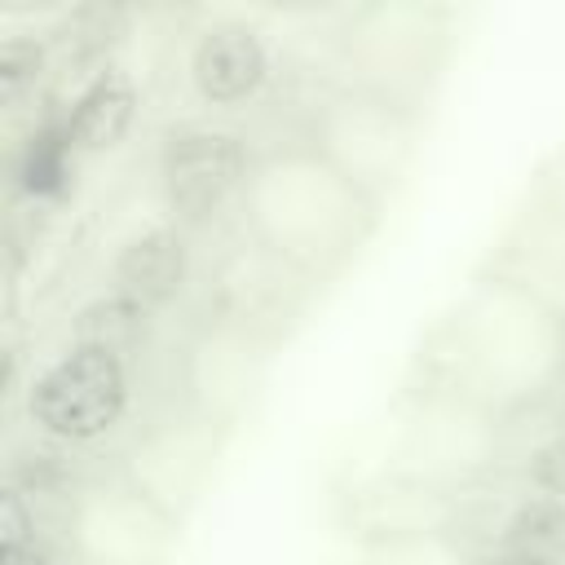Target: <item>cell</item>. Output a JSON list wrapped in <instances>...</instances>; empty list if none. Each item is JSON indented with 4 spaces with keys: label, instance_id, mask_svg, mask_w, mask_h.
Listing matches in <instances>:
<instances>
[{
    "label": "cell",
    "instance_id": "obj_19",
    "mask_svg": "<svg viewBox=\"0 0 565 565\" xmlns=\"http://www.w3.org/2000/svg\"><path fill=\"white\" fill-rule=\"evenodd\" d=\"M75 150L62 132V115L40 124L26 146H22V159H18V185L31 194V199H57L66 194L71 185V172H75Z\"/></svg>",
    "mask_w": 565,
    "mask_h": 565
},
{
    "label": "cell",
    "instance_id": "obj_9",
    "mask_svg": "<svg viewBox=\"0 0 565 565\" xmlns=\"http://www.w3.org/2000/svg\"><path fill=\"white\" fill-rule=\"evenodd\" d=\"M256 159L247 154L238 132L207 128V124H181L159 146V199L172 225L185 234L216 221L234 199H243L247 177Z\"/></svg>",
    "mask_w": 565,
    "mask_h": 565
},
{
    "label": "cell",
    "instance_id": "obj_7",
    "mask_svg": "<svg viewBox=\"0 0 565 565\" xmlns=\"http://www.w3.org/2000/svg\"><path fill=\"white\" fill-rule=\"evenodd\" d=\"M177 530L181 525L124 477L71 486L57 516V539L79 565H168Z\"/></svg>",
    "mask_w": 565,
    "mask_h": 565
},
{
    "label": "cell",
    "instance_id": "obj_8",
    "mask_svg": "<svg viewBox=\"0 0 565 565\" xmlns=\"http://www.w3.org/2000/svg\"><path fill=\"white\" fill-rule=\"evenodd\" d=\"M132 402L128 358L93 344L62 349L26 388L31 424L66 446H88L119 428Z\"/></svg>",
    "mask_w": 565,
    "mask_h": 565
},
{
    "label": "cell",
    "instance_id": "obj_21",
    "mask_svg": "<svg viewBox=\"0 0 565 565\" xmlns=\"http://www.w3.org/2000/svg\"><path fill=\"white\" fill-rule=\"evenodd\" d=\"M49 75V44L35 35H9L0 44V102L18 106Z\"/></svg>",
    "mask_w": 565,
    "mask_h": 565
},
{
    "label": "cell",
    "instance_id": "obj_20",
    "mask_svg": "<svg viewBox=\"0 0 565 565\" xmlns=\"http://www.w3.org/2000/svg\"><path fill=\"white\" fill-rule=\"evenodd\" d=\"M353 565H481L468 534H415L353 547Z\"/></svg>",
    "mask_w": 565,
    "mask_h": 565
},
{
    "label": "cell",
    "instance_id": "obj_11",
    "mask_svg": "<svg viewBox=\"0 0 565 565\" xmlns=\"http://www.w3.org/2000/svg\"><path fill=\"white\" fill-rule=\"evenodd\" d=\"M265 366H269V349H260L256 340H247L225 322L203 318V327L190 335L177 366L185 411L230 433L252 411L265 384Z\"/></svg>",
    "mask_w": 565,
    "mask_h": 565
},
{
    "label": "cell",
    "instance_id": "obj_22",
    "mask_svg": "<svg viewBox=\"0 0 565 565\" xmlns=\"http://www.w3.org/2000/svg\"><path fill=\"white\" fill-rule=\"evenodd\" d=\"M539 486H543V490L565 494V437L556 441V450H552V455H543V463H539Z\"/></svg>",
    "mask_w": 565,
    "mask_h": 565
},
{
    "label": "cell",
    "instance_id": "obj_3",
    "mask_svg": "<svg viewBox=\"0 0 565 565\" xmlns=\"http://www.w3.org/2000/svg\"><path fill=\"white\" fill-rule=\"evenodd\" d=\"M455 49V18L433 0H371L340 26V71L349 88L428 110Z\"/></svg>",
    "mask_w": 565,
    "mask_h": 565
},
{
    "label": "cell",
    "instance_id": "obj_4",
    "mask_svg": "<svg viewBox=\"0 0 565 565\" xmlns=\"http://www.w3.org/2000/svg\"><path fill=\"white\" fill-rule=\"evenodd\" d=\"M349 185H358L375 207H384L419 150V115L384 102L375 93L362 88H331L313 119H309V137H305Z\"/></svg>",
    "mask_w": 565,
    "mask_h": 565
},
{
    "label": "cell",
    "instance_id": "obj_16",
    "mask_svg": "<svg viewBox=\"0 0 565 565\" xmlns=\"http://www.w3.org/2000/svg\"><path fill=\"white\" fill-rule=\"evenodd\" d=\"M137 106H141L137 79L115 62L97 66L88 75V84L62 110V132H66V141L79 159L84 154H106L128 137V128L137 119Z\"/></svg>",
    "mask_w": 565,
    "mask_h": 565
},
{
    "label": "cell",
    "instance_id": "obj_24",
    "mask_svg": "<svg viewBox=\"0 0 565 565\" xmlns=\"http://www.w3.org/2000/svg\"><path fill=\"white\" fill-rule=\"evenodd\" d=\"M66 565H79V561H75V556H71V561H66Z\"/></svg>",
    "mask_w": 565,
    "mask_h": 565
},
{
    "label": "cell",
    "instance_id": "obj_10",
    "mask_svg": "<svg viewBox=\"0 0 565 565\" xmlns=\"http://www.w3.org/2000/svg\"><path fill=\"white\" fill-rule=\"evenodd\" d=\"M225 437H230L225 428H216L190 411L168 415L128 441L115 477H124L137 494H146L154 508H163L181 525L194 512V503L203 499Z\"/></svg>",
    "mask_w": 565,
    "mask_h": 565
},
{
    "label": "cell",
    "instance_id": "obj_5",
    "mask_svg": "<svg viewBox=\"0 0 565 565\" xmlns=\"http://www.w3.org/2000/svg\"><path fill=\"white\" fill-rule=\"evenodd\" d=\"M503 455V419L459 393L419 384L411 393L402 441L393 455V472L419 477L437 490L468 494L477 481L494 472Z\"/></svg>",
    "mask_w": 565,
    "mask_h": 565
},
{
    "label": "cell",
    "instance_id": "obj_14",
    "mask_svg": "<svg viewBox=\"0 0 565 565\" xmlns=\"http://www.w3.org/2000/svg\"><path fill=\"white\" fill-rule=\"evenodd\" d=\"M490 274L534 291L565 313V190H543L508 230Z\"/></svg>",
    "mask_w": 565,
    "mask_h": 565
},
{
    "label": "cell",
    "instance_id": "obj_25",
    "mask_svg": "<svg viewBox=\"0 0 565 565\" xmlns=\"http://www.w3.org/2000/svg\"><path fill=\"white\" fill-rule=\"evenodd\" d=\"M561 406H565V397H561Z\"/></svg>",
    "mask_w": 565,
    "mask_h": 565
},
{
    "label": "cell",
    "instance_id": "obj_23",
    "mask_svg": "<svg viewBox=\"0 0 565 565\" xmlns=\"http://www.w3.org/2000/svg\"><path fill=\"white\" fill-rule=\"evenodd\" d=\"M481 565H565L556 552H486Z\"/></svg>",
    "mask_w": 565,
    "mask_h": 565
},
{
    "label": "cell",
    "instance_id": "obj_18",
    "mask_svg": "<svg viewBox=\"0 0 565 565\" xmlns=\"http://www.w3.org/2000/svg\"><path fill=\"white\" fill-rule=\"evenodd\" d=\"M150 309L137 305L124 291H106L97 300H88L75 318H71V344H93V349H110V353H132L137 344H146L150 331Z\"/></svg>",
    "mask_w": 565,
    "mask_h": 565
},
{
    "label": "cell",
    "instance_id": "obj_17",
    "mask_svg": "<svg viewBox=\"0 0 565 565\" xmlns=\"http://www.w3.org/2000/svg\"><path fill=\"white\" fill-rule=\"evenodd\" d=\"M490 552H556L565 556V494L556 490H521L486 521Z\"/></svg>",
    "mask_w": 565,
    "mask_h": 565
},
{
    "label": "cell",
    "instance_id": "obj_12",
    "mask_svg": "<svg viewBox=\"0 0 565 565\" xmlns=\"http://www.w3.org/2000/svg\"><path fill=\"white\" fill-rule=\"evenodd\" d=\"M340 525L353 539V547L415 534H463L468 499L384 468L340 499Z\"/></svg>",
    "mask_w": 565,
    "mask_h": 565
},
{
    "label": "cell",
    "instance_id": "obj_13",
    "mask_svg": "<svg viewBox=\"0 0 565 565\" xmlns=\"http://www.w3.org/2000/svg\"><path fill=\"white\" fill-rule=\"evenodd\" d=\"M185 75L203 106L234 110L260 97V88L269 84V49L256 26L238 18H212L190 44Z\"/></svg>",
    "mask_w": 565,
    "mask_h": 565
},
{
    "label": "cell",
    "instance_id": "obj_15",
    "mask_svg": "<svg viewBox=\"0 0 565 565\" xmlns=\"http://www.w3.org/2000/svg\"><path fill=\"white\" fill-rule=\"evenodd\" d=\"M110 282H115V291L132 296L150 313L177 305L190 287V234L181 225L163 221V225H150V230L124 238L110 260Z\"/></svg>",
    "mask_w": 565,
    "mask_h": 565
},
{
    "label": "cell",
    "instance_id": "obj_1",
    "mask_svg": "<svg viewBox=\"0 0 565 565\" xmlns=\"http://www.w3.org/2000/svg\"><path fill=\"white\" fill-rule=\"evenodd\" d=\"M419 371V384L512 419L561 384L565 313L499 274H481L424 340Z\"/></svg>",
    "mask_w": 565,
    "mask_h": 565
},
{
    "label": "cell",
    "instance_id": "obj_6",
    "mask_svg": "<svg viewBox=\"0 0 565 565\" xmlns=\"http://www.w3.org/2000/svg\"><path fill=\"white\" fill-rule=\"evenodd\" d=\"M322 282L300 274L291 260L238 234L207 274V318L243 331L260 349H278L313 309Z\"/></svg>",
    "mask_w": 565,
    "mask_h": 565
},
{
    "label": "cell",
    "instance_id": "obj_2",
    "mask_svg": "<svg viewBox=\"0 0 565 565\" xmlns=\"http://www.w3.org/2000/svg\"><path fill=\"white\" fill-rule=\"evenodd\" d=\"M238 212L243 234L322 287L362 256L380 225V207L358 185H349L309 141L265 150L247 177Z\"/></svg>",
    "mask_w": 565,
    "mask_h": 565
}]
</instances>
